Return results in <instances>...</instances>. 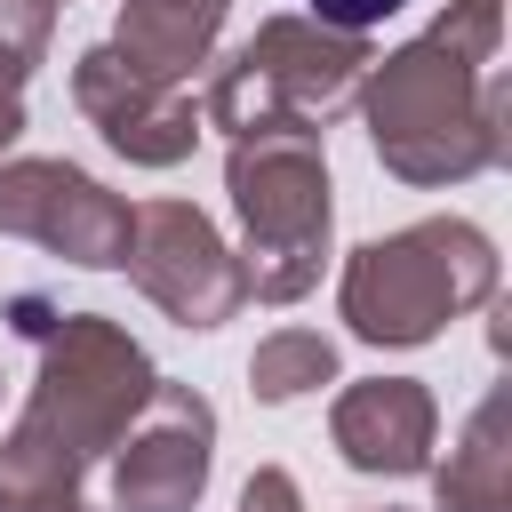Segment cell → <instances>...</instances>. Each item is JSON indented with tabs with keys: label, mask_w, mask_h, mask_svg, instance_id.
Instances as JSON below:
<instances>
[{
	"label": "cell",
	"mask_w": 512,
	"mask_h": 512,
	"mask_svg": "<svg viewBox=\"0 0 512 512\" xmlns=\"http://www.w3.org/2000/svg\"><path fill=\"white\" fill-rule=\"evenodd\" d=\"M504 0H448L408 48L376 56L360 80V112L376 136V160L400 184H464L480 168H504Z\"/></svg>",
	"instance_id": "6da1fadb"
},
{
	"label": "cell",
	"mask_w": 512,
	"mask_h": 512,
	"mask_svg": "<svg viewBox=\"0 0 512 512\" xmlns=\"http://www.w3.org/2000/svg\"><path fill=\"white\" fill-rule=\"evenodd\" d=\"M8 320L40 344V376H32L16 432L0 440V496L8 504L16 496H64L88 480V464H104L120 448V432L152 400L160 368L104 312H56L40 296H16Z\"/></svg>",
	"instance_id": "7a4b0ae2"
},
{
	"label": "cell",
	"mask_w": 512,
	"mask_h": 512,
	"mask_svg": "<svg viewBox=\"0 0 512 512\" xmlns=\"http://www.w3.org/2000/svg\"><path fill=\"white\" fill-rule=\"evenodd\" d=\"M496 296V240L464 216H424L408 232H384L344 256V320L368 344H424L456 312H480Z\"/></svg>",
	"instance_id": "3957f363"
},
{
	"label": "cell",
	"mask_w": 512,
	"mask_h": 512,
	"mask_svg": "<svg viewBox=\"0 0 512 512\" xmlns=\"http://www.w3.org/2000/svg\"><path fill=\"white\" fill-rule=\"evenodd\" d=\"M224 192L240 216V280L264 304H296L320 288L336 200H328V160L320 136L272 128V136H232Z\"/></svg>",
	"instance_id": "277c9868"
},
{
	"label": "cell",
	"mask_w": 512,
	"mask_h": 512,
	"mask_svg": "<svg viewBox=\"0 0 512 512\" xmlns=\"http://www.w3.org/2000/svg\"><path fill=\"white\" fill-rule=\"evenodd\" d=\"M368 40L352 32H328L312 16H264L256 40H240L216 80H208V104L200 120L224 128V136H272V128H304L320 136L336 112L360 104V80H368Z\"/></svg>",
	"instance_id": "5b68a950"
},
{
	"label": "cell",
	"mask_w": 512,
	"mask_h": 512,
	"mask_svg": "<svg viewBox=\"0 0 512 512\" xmlns=\"http://www.w3.org/2000/svg\"><path fill=\"white\" fill-rule=\"evenodd\" d=\"M128 280L176 320V328H224L248 304L240 256L224 248V232L192 208V200H144L128 224Z\"/></svg>",
	"instance_id": "8992f818"
},
{
	"label": "cell",
	"mask_w": 512,
	"mask_h": 512,
	"mask_svg": "<svg viewBox=\"0 0 512 512\" xmlns=\"http://www.w3.org/2000/svg\"><path fill=\"white\" fill-rule=\"evenodd\" d=\"M128 224H136V208L120 192H104L88 168H72V160H0V232L48 248L64 264L112 272L128 256Z\"/></svg>",
	"instance_id": "52a82bcc"
},
{
	"label": "cell",
	"mask_w": 512,
	"mask_h": 512,
	"mask_svg": "<svg viewBox=\"0 0 512 512\" xmlns=\"http://www.w3.org/2000/svg\"><path fill=\"white\" fill-rule=\"evenodd\" d=\"M216 464V408L192 384H152L112 448V512H200Z\"/></svg>",
	"instance_id": "ba28073f"
},
{
	"label": "cell",
	"mask_w": 512,
	"mask_h": 512,
	"mask_svg": "<svg viewBox=\"0 0 512 512\" xmlns=\"http://www.w3.org/2000/svg\"><path fill=\"white\" fill-rule=\"evenodd\" d=\"M72 104H80V112L96 120V136H104L120 160H136V168H176V160H192V144H200L192 96L144 80L136 64H120L112 40L72 64Z\"/></svg>",
	"instance_id": "9c48e42d"
},
{
	"label": "cell",
	"mask_w": 512,
	"mask_h": 512,
	"mask_svg": "<svg viewBox=\"0 0 512 512\" xmlns=\"http://www.w3.org/2000/svg\"><path fill=\"white\" fill-rule=\"evenodd\" d=\"M432 432H440V408L416 376H368V384H344L336 408H328V440L344 448L352 472H376V480H408L432 464Z\"/></svg>",
	"instance_id": "30bf717a"
},
{
	"label": "cell",
	"mask_w": 512,
	"mask_h": 512,
	"mask_svg": "<svg viewBox=\"0 0 512 512\" xmlns=\"http://www.w3.org/2000/svg\"><path fill=\"white\" fill-rule=\"evenodd\" d=\"M224 8L232 0H128L120 24H112V56L136 64L144 80H160V88H184L216 48Z\"/></svg>",
	"instance_id": "8fae6325"
},
{
	"label": "cell",
	"mask_w": 512,
	"mask_h": 512,
	"mask_svg": "<svg viewBox=\"0 0 512 512\" xmlns=\"http://www.w3.org/2000/svg\"><path fill=\"white\" fill-rule=\"evenodd\" d=\"M440 512H512V440H504V384L472 408L464 440L440 464Z\"/></svg>",
	"instance_id": "7c38bea8"
},
{
	"label": "cell",
	"mask_w": 512,
	"mask_h": 512,
	"mask_svg": "<svg viewBox=\"0 0 512 512\" xmlns=\"http://www.w3.org/2000/svg\"><path fill=\"white\" fill-rule=\"evenodd\" d=\"M328 376H336V344H328L320 328H280V336H264V344L248 352L256 400H296V392H320Z\"/></svg>",
	"instance_id": "4fadbf2b"
},
{
	"label": "cell",
	"mask_w": 512,
	"mask_h": 512,
	"mask_svg": "<svg viewBox=\"0 0 512 512\" xmlns=\"http://www.w3.org/2000/svg\"><path fill=\"white\" fill-rule=\"evenodd\" d=\"M48 32H56V0H0V56H8V64L40 72Z\"/></svg>",
	"instance_id": "5bb4252c"
},
{
	"label": "cell",
	"mask_w": 512,
	"mask_h": 512,
	"mask_svg": "<svg viewBox=\"0 0 512 512\" xmlns=\"http://www.w3.org/2000/svg\"><path fill=\"white\" fill-rule=\"evenodd\" d=\"M408 0H312V24H328V32H352V40H368L384 16H400Z\"/></svg>",
	"instance_id": "9a60e30c"
},
{
	"label": "cell",
	"mask_w": 512,
	"mask_h": 512,
	"mask_svg": "<svg viewBox=\"0 0 512 512\" xmlns=\"http://www.w3.org/2000/svg\"><path fill=\"white\" fill-rule=\"evenodd\" d=\"M240 512H304V496H296V480H288L280 464H264V472H248Z\"/></svg>",
	"instance_id": "2e32d148"
},
{
	"label": "cell",
	"mask_w": 512,
	"mask_h": 512,
	"mask_svg": "<svg viewBox=\"0 0 512 512\" xmlns=\"http://www.w3.org/2000/svg\"><path fill=\"white\" fill-rule=\"evenodd\" d=\"M24 80H32V72L0 56V152H8L16 136H24Z\"/></svg>",
	"instance_id": "e0dca14e"
},
{
	"label": "cell",
	"mask_w": 512,
	"mask_h": 512,
	"mask_svg": "<svg viewBox=\"0 0 512 512\" xmlns=\"http://www.w3.org/2000/svg\"><path fill=\"white\" fill-rule=\"evenodd\" d=\"M8 512H96V504H88L80 488H64V496H16Z\"/></svg>",
	"instance_id": "ac0fdd59"
},
{
	"label": "cell",
	"mask_w": 512,
	"mask_h": 512,
	"mask_svg": "<svg viewBox=\"0 0 512 512\" xmlns=\"http://www.w3.org/2000/svg\"><path fill=\"white\" fill-rule=\"evenodd\" d=\"M0 512H8V496H0Z\"/></svg>",
	"instance_id": "d6986e66"
},
{
	"label": "cell",
	"mask_w": 512,
	"mask_h": 512,
	"mask_svg": "<svg viewBox=\"0 0 512 512\" xmlns=\"http://www.w3.org/2000/svg\"><path fill=\"white\" fill-rule=\"evenodd\" d=\"M384 512H392V504H384Z\"/></svg>",
	"instance_id": "ffe728a7"
}]
</instances>
